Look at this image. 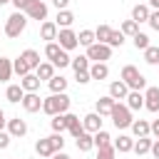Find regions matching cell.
Returning <instances> with one entry per match:
<instances>
[{"label": "cell", "instance_id": "cell-1", "mask_svg": "<svg viewBox=\"0 0 159 159\" xmlns=\"http://www.w3.org/2000/svg\"><path fill=\"white\" fill-rule=\"evenodd\" d=\"M67 109H70V97H67L65 92H60V94H50V97L42 99V112L50 114V117H55V114H65Z\"/></svg>", "mask_w": 159, "mask_h": 159}, {"label": "cell", "instance_id": "cell-2", "mask_svg": "<svg viewBox=\"0 0 159 159\" xmlns=\"http://www.w3.org/2000/svg\"><path fill=\"white\" fill-rule=\"evenodd\" d=\"M122 82H124L132 92H139V89L147 87V77H144L134 65H124V67H122Z\"/></svg>", "mask_w": 159, "mask_h": 159}, {"label": "cell", "instance_id": "cell-3", "mask_svg": "<svg viewBox=\"0 0 159 159\" xmlns=\"http://www.w3.org/2000/svg\"><path fill=\"white\" fill-rule=\"evenodd\" d=\"M25 27H27V15L20 12V10H15V12L5 20V35H7V37H20Z\"/></svg>", "mask_w": 159, "mask_h": 159}, {"label": "cell", "instance_id": "cell-4", "mask_svg": "<svg viewBox=\"0 0 159 159\" xmlns=\"http://www.w3.org/2000/svg\"><path fill=\"white\" fill-rule=\"evenodd\" d=\"M112 122H114V127L117 129H127V127H132V112H129V107L127 104H119V102H114V107H112Z\"/></svg>", "mask_w": 159, "mask_h": 159}, {"label": "cell", "instance_id": "cell-5", "mask_svg": "<svg viewBox=\"0 0 159 159\" xmlns=\"http://www.w3.org/2000/svg\"><path fill=\"white\" fill-rule=\"evenodd\" d=\"M109 57H112V47L104 42H94L87 47V60H92V62H107Z\"/></svg>", "mask_w": 159, "mask_h": 159}, {"label": "cell", "instance_id": "cell-6", "mask_svg": "<svg viewBox=\"0 0 159 159\" xmlns=\"http://www.w3.org/2000/svg\"><path fill=\"white\" fill-rule=\"evenodd\" d=\"M22 12H25L30 20H42V22H45V17H47V5H45L42 0H30Z\"/></svg>", "mask_w": 159, "mask_h": 159}, {"label": "cell", "instance_id": "cell-7", "mask_svg": "<svg viewBox=\"0 0 159 159\" xmlns=\"http://www.w3.org/2000/svg\"><path fill=\"white\" fill-rule=\"evenodd\" d=\"M57 45L67 52V50H75L77 47V32H72L70 27H65V30H57Z\"/></svg>", "mask_w": 159, "mask_h": 159}, {"label": "cell", "instance_id": "cell-8", "mask_svg": "<svg viewBox=\"0 0 159 159\" xmlns=\"http://www.w3.org/2000/svg\"><path fill=\"white\" fill-rule=\"evenodd\" d=\"M22 107H25V112H40L42 109V99H40V94L37 92H25V97H22Z\"/></svg>", "mask_w": 159, "mask_h": 159}, {"label": "cell", "instance_id": "cell-9", "mask_svg": "<svg viewBox=\"0 0 159 159\" xmlns=\"http://www.w3.org/2000/svg\"><path fill=\"white\" fill-rule=\"evenodd\" d=\"M82 127H84V132L94 134V132H99V129H102V117H99L97 112H89V114H84V117H82Z\"/></svg>", "mask_w": 159, "mask_h": 159}, {"label": "cell", "instance_id": "cell-10", "mask_svg": "<svg viewBox=\"0 0 159 159\" xmlns=\"http://www.w3.org/2000/svg\"><path fill=\"white\" fill-rule=\"evenodd\" d=\"M7 134H10V137H25V134H27V122L20 119V117L7 119Z\"/></svg>", "mask_w": 159, "mask_h": 159}, {"label": "cell", "instance_id": "cell-11", "mask_svg": "<svg viewBox=\"0 0 159 159\" xmlns=\"http://www.w3.org/2000/svg\"><path fill=\"white\" fill-rule=\"evenodd\" d=\"M144 107L149 112H159V87H147V92H144Z\"/></svg>", "mask_w": 159, "mask_h": 159}, {"label": "cell", "instance_id": "cell-12", "mask_svg": "<svg viewBox=\"0 0 159 159\" xmlns=\"http://www.w3.org/2000/svg\"><path fill=\"white\" fill-rule=\"evenodd\" d=\"M127 94H129V87H127L122 80H117V82H112V84H109V97H112L114 102L127 99Z\"/></svg>", "mask_w": 159, "mask_h": 159}, {"label": "cell", "instance_id": "cell-13", "mask_svg": "<svg viewBox=\"0 0 159 159\" xmlns=\"http://www.w3.org/2000/svg\"><path fill=\"white\" fill-rule=\"evenodd\" d=\"M65 119H67V132H70L72 137H80V134L84 132V127H82V122H80V117H77V114L65 112Z\"/></svg>", "mask_w": 159, "mask_h": 159}, {"label": "cell", "instance_id": "cell-14", "mask_svg": "<svg viewBox=\"0 0 159 159\" xmlns=\"http://www.w3.org/2000/svg\"><path fill=\"white\" fill-rule=\"evenodd\" d=\"M87 72H89V80H107V77H109V67H107V62H94Z\"/></svg>", "mask_w": 159, "mask_h": 159}, {"label": "cell", "instance_id": "cell-15", "mask_svg": "<svg viewBox=\"0 0 159 159\" xmlns=\"http://www.w3.org/2000/svg\"><path fill=\"white\" fill-rule=\"evenodd\" d=\"M40 35H42V40L55 42V40H57V25H55V22H50V20H45V22L40 25Z\"/></svg>", "mask_w": 159, "mask_h": 159}, {"label": "cell", "instance_id": "cell-16", "mask_svg": "<svg viewBox=\"0 0 159 159\" xmlns=\"http://www.w3.org/2000/svg\"><path fill=\"white\" fill-rule=\"evenodd\" d=\"M119 154H127V152H132L134 149V139L132 137H127V134H119V139H114V144H112Z\"/></svg>", "mask_w": 159, "mask_h": 159}, {"label": "cell", "instance_id": "cell-17", "mask_svg": "<svg viewBox=\"0 0 159 159\" xmlns=\"http://www.w3.org/2000/svg\"><path fill=\"white\" fill-rule=\"evenodd\" d=\"M149 12H152L149 5H134V7H132V20H134L137 25H139V22H147V20H149Z\"/></svg>", "mask_w": 159, "mask_h": 159}, {"label": "cell", "instance_id": "cell-18", "mask_svg": "<svg viewBox=\"0 0 159 159\" xmlns=\"http://www.w3.org/2000/svg\"><path fill=\"white\" fill-rule=\"evenodd\" d=\"M72 22H75V15H72L70 10H57V20H55L57 30H65V27H70Z\"/></svg>", "mask_w": 159, "mask_h": 159}, {"label": "cell", "instance_id": "cell-19", "mask_svg": "<svg viewBox=\"0 0 159 159\" xmlns=\"http://www.w3.org/2000/svg\"><path fill=\"white\" fill-rule=\"evenodd\" d=\"M35 75H37V80H52L55 77V65L52 62H40V67L35 70Z\"/></svg>", "mask_w": 159, "mask_h": 159}, {"label": "cell", "instance_id": "cell-20", "mask_svg": "<svg viewBox=\"0 0 159 159\" xmlns=\"http://www.w3.org/2000/svg\"><path fill=\"white\" fill-rule=\"evenodd\" d=\"M20 87L25 89V92H37L40 89V80H37V75H25L22 80H20Z\"/></svg>", "mask_w": 159, "mask_h": 159}, {"label": "cell", "instance_id": "cell-21", "mask_svg": "<svg viewBox=\"0 0 159 159\" xmlns=\"http://www.w3.org/2000/svg\"><path fill=\"white\" fill-rule=\"evenodd\" d=\"M5 97H7V102L17 104V102H22V97H25V89H22L20 84H10V87L5 89Z\"/></svg>", "mask_w": 159, "mask_h": 159}, {"label": "cell", "instance_id": "cell-22", "mask_svg": "<svg viewBox=\"0 0 159 159\" xmlns=\"http://www.w3.org/2000/svg\"><path fill=\"white\" fill-rule=\"evenodd\" d=\"M127 107H129V112L142 109V107H144V94H139V92H132V89H129V94H127Z\"/></svg>", "mask_w": 159, "mask_h": 159}, {"label": "cell", "instance_id": "cell-23", "mask_svg": "<svg viewBox=\"0 0 159 159\" xmlns=\"http://www.w3.org/2000/svg\"><path fill=\"white\" fill-rule=\"evenodd\" d=\"M35 152H37L40 157H52V154H55V149H52V142H50V137H45V139H37V144H35Z\"/></svg>", "mask_w": 159, "mask_h": 159}, {"label": "cell", "instance_id": "cell-24", "mask_svg": "<svg viewBox=\"0 0 159 159\" xmlns=\"http://www.w3.org/2000/svg\"><path fill=\"white\" fill-rule=\"evenodd\" d=\"M112 107H114V99H112L109 94L97 99V114H99V117H102V114H112Z\"/></svg>", "mask_w": 159, "mask_h": 159}, {"label": "cell", "instance_id": "cell-25", "mask_svg": "<svg viewBox=\"0 0 159 159\" xmlns=\"http://www.w3.org/2000/svg\"><path fill=\"white\" fill-rule=\"evenodd\" d=\"M47 84H50L52 94H60V92H65V89H67V80H65L62 75H55V77H52V80H50Z\"/></svg>", "mask_w": 159, "mask_h": 159}, {"label": "cell", "instance_id": "cell-26", "mask_svg": "<svg viewBox=\"0 0 159 159\" xmlns=\"http://www.w3.org/2000/svg\"><path fill=\"white\" fill-rule=\"evenodd\" d=\"M132 132H134V137H149V122L147 119H134Z\"/></svg>", "mask_w": 159, "mask_h": 159}, {"label": "cell", "instance_id": "cell-27", "mask_svg": "<svg viewBox=\"0 0 159 159\" xmlns=\"http://www.w3.org/2000/svg\"><path fill=\"white\" fill-rule=\"evenodd\" d=\"M75 139H77V149H80V152H89V149L94 147V142H92V134H89V132H82V134H80V137H75Z\"/></svg>", "mask_w": 159, "mask_h": 159}, {"label": "cell", "instance_id": "cell-28", "mask_svg": "<svg viewBox=\"0 0 159 159\" xmlns=\"http://www.w3.org/2000/svg\"><path fill=\"white\" fill-rule=\"evenodd\" d=\"M12 77V60L0 57V82H7Z\"/></svg>", "mask_w": 159, "mask_h": 159}, {"label": "cell", "instance_id": "cell-29", "mask_svg": "<svg viewBox=\"0 0 159 159\" xmlns=\"http://www.w3.org/2000/svg\"><path fill=\"white\" fill-rule=\"evenodd\" d=\"M20 57L27 62V67H30V70H37V67H40V55H37L35 50H25Z\"/></svg>", "mask_w": 159, "mask_h": 159}, {"label": "cell", "instance_id": "cell-30", "mask_svg": "<svg viewBox=\"0 0 159 159\" xmlns=\"http://www.w3.org/2000/svg\"><path fill=\"white\" fill-rule=\"evenodd\" d=\"M109 139H112V137H109L104 129H99V132H94V134H92V142H94V147H97V149H102V147H109V144H112Z\"/></svg>", "mask_w": 159, "mask_h": 159}, {"label": "cell", "instance_id": "cell-31", "mask_svg": "<svg viewBox=\"0 0 159 159\" xmlns=\"http://www.w3.org/2000/svg\"><path fill=\"white\" fill-rule=\"evenodd\" d=\"M97 40H94V30H82L80 35H77V45H84V47H89V45H94Z\"/></svg>", "mask_w": 159, "mask_h": 159}, {"label": "cell", "instance_id": "cell-32", "mask_svg": "<svg viewBox=\"0 0 159 159\" xmlns=\"http://www.w3.org/2000/svg\"><path fill=\"white\" fill-rule=\"evenodd\" d=\"M70 65H72V70H75V72H87V70H89V60H87V55L75 57Z\"/></svg>", "mask_w": 159, "mask_h": 159}, {"label": "cell", "instance_id": "cell-33", "mask_svg": "<svg viewBox=\"0 0 159 159\" xmlns=\"http://www.w3.org/2000/svg\"><path fill=\"white\" fill-rule=\"evenodd\" d=\"M149 149H152V139H149V137H139V139L134 142V149H132V152H137V154H147Z\"/></svg>", "mask_w": 159, "mask_h": 159}, {"label": "cell", "instance_id": "cell-34", "mask_svg": "<svg viewBox=\"0 0 159 159\" xmlns=\"http://www.w3.org/2000/svg\"><path fill=\"white\" fill-rule=\"evenodd\" d=\"M109 35H112V27H109V25H99V27L94 30V40H97V42H104V45H107Z\"/></svg>", "mask_w": 159, "mask_h": 159}, {"label": "cell", "instance_id": "cell-35", "mask_svg": "<svg viewBox=\"0 0 159 159\" xmlns=\"http://www.w3.org/2000/svg\"><path fill=\"white\" fill-rule=\"evenodd\" d=\"M50 124H52V132H57V134H62V132L67 129V119H65V114H55Z\"/></svg>", "mask_w": 159, "mask_h": 159}, {"label": "cell", "instance_id": "cell-36", "mask_svg": "<svg viewBox=\"0 0 159 159\" xmlns=\"http://www.w3.org/2000/svg\"><path fill=\"white\" fill-rule=\"evenodd\" d=\"M144 62H147V65H159V47H152V45H149V47L144 50Z\"/></svg>", "mask_w": 159, "mask_h": 159}, {"label": "cell", "instance_id": "cell-37", "mask_svg": "<svg viewBox=\"0 0 159 159\" xmlns=\"http://www.w3.org/2000/svg\"><path fill=\"white\" fill-rule=\"evenodd\" d=\"M12 72H17V75H20V77H25V75H30V72H32V70H30V67H27V62H25V60H22V57H17V60H15V62H12Z\"/></svg>", "mask_w": 159, "mask_h": 159}, {"label": "cell", "instance_id": "cell-38", "mask_svg": "<svg viewBox=\"0 0 159 159\" xmlns=\"http://www.w3.org/2000/svg\"><path fill=\"white\" fill-rule=\"evenodd\" d=\"M139 32V25L134 22V20H124L122 22V35H129V37H134Z\"/></svg>", "mask_w": 159, "mask_h": 159}, {"label": "cell", "instance_id": "cell-39", "mask_svg": "<svg viewBox=\"0 0 159 159\" xmlns=\"http://www.w3.org/2000/svg\"><path fill=\"white\" fill-rule=\"evenodd\" d=\"M107 45H109V47H122V45H124V35H122V30H112Z\"/></svg>", "mask_w": 159, "mask_h": 159}, {"label": "cell", "instance_id": "cell-40", "mask_svg": "<svg viewBox=\"0 0 159 159\" xmlns=\"http://www.w3.org/2000/svg\"><path fill=\"white\" fill-rule=\"evenodd\" d=\"M62 52V47L57 45V42H47V47H45V55L50 57V62H55L57 60V55Z\"/></svg>", "mask_w": 159, "mask_h": 159}, {"label": "cell", "instance_id": "cell-41", "mask_svg": "<svg viewBox=\"0 0 159 159\" xmlns=\"http://www.w3.org/2000/svg\"><path fill=\"white\" fill-rule=\"evenodd\" d=\"M132 40H134V47H137V50H147V47H149V37H147L144 32H137Z\"/></svg>", "mask_w": 159, "mask_h": 159}, {"label": "cell", "instance_id": "cell-42", "mask_svg": "<svg viewBox=\"0 0 159 159\" xmlns=\"http://www.w3.org/2000/svg\"><path fill=\"white\" fill-rule=\"evenodd\" d=\"M114 154H117V149L109 144V147H102V149H97V159H114Z\"/></svg>", "mask_w": 159, "mask_h": 159}, {"label": "cell", "instance_id": "cell-43", "mask_svg": "<svg viewBox=\"0 0 159 159\" xmlns=\"http://www.w3.org/2000/svg\"><path fill=\"white\" fill-rule=\"evenodd\" d=\"M70 62H72V57H70V55H67V52H65V50H62V52H60V55H57V60H55V62H52V65H55V67H67V65H70Z\"/></svg>", "mask_w": 159, "mask_h": 159}, {"label": "cell", "instance_id": "cell-44", "mask_svg": "<svg viewBox=\"0 0 159 159\" xmlns=\"http://www.w3.org/2000/svg\"><path fill=\"white\" fill-rule=\"evenodd\" d=\"M50 142H52V149H55V152H62V147H65V139H62V134H57V132H55V134L50 137Z\"/></svg>", "mask_w": 159, "mask_h": 159}, {"label": "cell", "instance_id": "cell-45", "mask_svg": "<svg viewBox=\"0 0 159 159\" xmlns=\"http://www.w3.org/2000/svg\"><path fill=\"white\" fill-rule=\"evenodd\" d=\"M147 22L152 25V30H157V32H159V10L149 12V20H147Z\"/></svg>", "mask_w": 159, "mask_h": 159}, {"label": "cell", "instance_id": "cell-46", "mask_svg": "<svg viewBox=\"0 0 159 159\" xmlns=\"http://www.w3.org/2000/svg\"><path fill=\"white\" fill-rule=\"evenodd\" d=\"M10 139H12V137H10L7 132H0V149H7V147H10Z\"/></svg>", "mask_w": 159, "mask_h": 159}, {"label": "cell", "instance_id": "cell-47", "mask_svg": "<svg viewBox=\"0 0 159 159\" xmlns=\"http://www.w3.org/2000/svg\"><path fill=\"white\" fill-rule=\"evenodd\" d=\"M75 80H77L80 84H87V82H89V72H75Z\"/></svg>", "mask_w": 159, "mask_h": 159}, {"label": "cell", "instance_id": "cell-48", "mask_svg": "<svg viewBox=\"0 0 159 159\" xmlns=\"http://www.w3.org/2000/svg\"><path fill=\"white\" fill-rule=\"evenodd\" d=\"M10 2L15 5V10H20V12H22V10L27 7V2H30V0H10Z\"/></svg>", "mask_w": 159, "mask_h": 159}, {"label": "cell", "instance_id": "cell-49", "mask_svg": "<svg viewBox=\"0 0 159 159\" xmlns=\"http://www.w3.org/2000/svg\"><path fill=\"white\" fill-rule=\"evenodd\" d=\"M52 5H55L57 10H67V5H70V0H52Z\"/></svg>", "mask_w": 159, "mask_h": 159}, {"label": "cell", "instance_id": "cell-50", "mask_svg": "<svg viewBox=\"0 0 159 159\" xmlns=\"http://www.w3.org/2000/svg\"><path fill=\"white\" fill-rule=\"evenodd\" d=\"M149 134H157V137H159V119H154V122L149 124Z\"/></svg>", "mask_w": 159, "mask_h": 159}, {"label": "cell", "instance_id": "cell-51", "mask_svg": "<svg viewBox=\"0 0 159 159\" xmlns=\"http://www.w3.org/2000/svg\"><path fill=\"white\" fill-rule=\"evenodd\" d=\"M149 152H152V154L159 159V139H157V142H152V149H149Z\"/></svg>", "mask_w": 159, "mask_h": 159}, {"label": "cell", "instance_id": "cell-52", "mask_svg": "<svg viewBox=\"0 0 159 159\" xmlns=\"http://www.w3.org/2000/svg\"><path fill=\"white\" fill-rule=\"evenodd\" d=\"M50 159H70V157H67V154H65V152H55V154H52V157H50Z\"/></svg>", "mask_w": 159, "mask_h": 159}, {"label": "cell", "instance_id": "cell-53", "mask_svg": "<svg viewBox=\"0 0 159 159\" xmlns=\"http://www.w3.org/2000/svg\"><path fill=\"white\" fill-rule=\"evenodd\" d=\"M5 124H7V119H5V112L0 109V132H2V127H5Z\"/></svg>", "mask_w": 159, "mask_h": 159}, {"label": "cell", "instance_id": "cell-54", "mask_svg": "<svg viewBox=\"0 0 159 159\" xmlns=\"http://www.w3.org/2000/svg\"><path fill=\"white\" fill-rule=\"evenodd\" d=\"M149 5H152L154 10H159V0H149Z\"/></svg>", "mask_w": 159, "mask_h": 159}, {"label": "cell", "instance_id": "cell-55", "mask_svg": "<svg viewBox=\"0 0 159 159\" xmlns=\"http://www.w3.org/2000/svg\"><path fill=\"white\" fill-rule=\"evenodd\" d=\"M5 2H10V0H0V5H5Z\"/></svg>", "mask_w": 159, "mask_h": 159}]
</instances>
